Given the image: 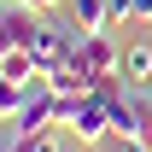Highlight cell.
<instances>
[{
  "label": "cell",
  "mask_w": 152,
  "mask_h": 152,
  "mask_svg": "<svg viewBox=\"0 0 152 152\" xmlns=\"http://www.w3.org/2000/svg\"><path fill=\"white\" fill-rule=\"evenodd\" d=\"M29 152H58V140H53V134H35V140H29Z\"/></svg>",
  "instance_id": "8"
},
{
  "label": "cell",
  "mask_w": 152,
  "mask_h": 152,
  "mask_svg": "<svg viewBox=\"0 0 152 152\" xmlns=\"http://www.w3.org/2000/svg\"><path fill=\"white\" fill-rule=\"evenodd\" d=\"M146 99H152V82H146Z\"/></svg>",
  "instance_id": "11"
},
{
  "label": "cell",
  "mask_w": 152,
  "mask_h": 152,
  "mask_svg": "<svg viewBox=\"0 0 152 152\" xmlns=\"http://www.w3.org/2000/svg\"><path fill=\"white\" fill-rule=\"evenodd\" d=\"M70 134L82 140V146H99V140L111 134V111H105V105H99V99L88 94L82 105H76V117H70Z\"/></svg>",
  "instance_id": "3"
},
{
  "label": "cell",
  "mask_w": 152,
  "mask_h": 152,
  "mask_svg": "<svg viewBox=\"0 0 152 152\" xmlns=\"http://www.w3.org/2000/svg\"><path fill=\"white\" fill-rule=\"evenodd\" d=\"M134 18H146V23H152V0H134Z\"/></svg>",
  "instance_id": "10"
},
{
  "label": "cell",
  "mask_w": 152,
  "mask_h": 152,
  "mask_svg": "<svg viewBox=\"0 0 152 152\" xmlns=\"http://www.w3.org/2000/svg\"><path fill=\"white\" fill-rule=\"evenodd\" d=\"M70 64L88 76V82H99V76H117V70H123V53H117V41L105 35V29H88V35L76 41Z\"/></svg>",
  "instance_id": "1"
},
{
  "label": "cell",
  "mask_w": 152,
  "mask_h": 152,
  "mask_svg": "<svg viewBox=\"0 0 152 152\" xmlns=\"http://www.w3.org/2000/svg\"><path fill=\"white\" fill-rule=\"evenodd\" d=\"M70 12L82 29H111V18H105V0H70Z\"/></svg>",
  "instance_id": "5"
},
{
  "label": "cell",
  "mask_w": 152,
  "mask_h": 152,
  "mask_svg": "<svg viewBox=\"0 0 152 152\" xmlns=\"http://www.w3.org/2000/svg\"><path fill=\"white\" fill-rule=\"evenodd\" d=\"M123 76L129 82H152V47H123Z\"/></svg>",
  "instance_id": "4"
},
{
  "label": "cell",
  "mask_w": 152,
  "mask_h": 152,
  "mask_svg": "<svg viewBox=\"0 0 152 152\" xmlns=\"http://www.w3.org/2000/svg\"><path fill=\"white\" fill-rule=\"evenodd\" d=\"M23 94H29V88H18V82L0 76V123H12V117L23 111Z\"/></svg>",
  "instance_id": "6"
},
{
  "label": "cell",
  "mask_w": 152,
  "mask_h": 152,
  "mask_svg": "<svg viewBox=\"0 0 152 152\" xmlns=\"http://www.w3.org/2000/svg\"><path fill=\"white\" fill-rule=\"evenodd\" d=\"M41 35V18H35V6H12V12H0V53H12V47H35Z\"/></svg>",
  "instance_id": "2"
},
{
  "label": "cell",
  "mask_w": 152,
  "mask_h": 152,
  "mask_svg": "<svg viewBox=\"0 0 152 152\" xmlns=\"http://www.w3.org/2000/svg\"><path fill=\"white\" fill-rule=\"evenodd\" d=\"M105 18H111V23H123V18H134V0H105Z\"/></svg>",
  "instance_id": "7"
},
{
  "label": "cell",
  "mask_w": 152,
  "mask_h": 152,
  "mask_svg": "<svg viewBox=\"0 0 152 152\" xmlns=\"http://www.w3.org/2000/svg\"><path fill=\"white\" fill-rule=\"evenodd\" d=\"M23 6H35V12H53V6H70V0H23Z\"/></svg>",
  "instance_id": "9"
}]
</instances>
